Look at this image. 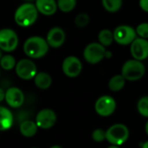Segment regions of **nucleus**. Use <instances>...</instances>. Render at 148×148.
<instances>
[{
    "mask_svg": "<svg viewBox=\"0 0 148 148\" xmlns=\"http://www.w3.org/2000/svg\"><path fill=\"white\" fill-rule=\"evenodd\" d=\"M49 44L45 39L40 36H31L23 44V51L27 56L38 59L44 56L49 51Z\"/></svg>",
    "mask_w": 148,
    "mask_h": 148,
    "instance_id": "nucleus-1",
    "label": "nucleus"
},
{
    "mask_svg": "<svg viewBox=\"0 0 148 148\" xmlns=\"http://www.w3.org/2000/svg\"><path fill=\"white\" fill-rule=\"evenodd\" d=\"M38 16V10L36 5L30 3H26L20 5L15 12V22L17 25L26 28L32 25Z\"/></svg>",
    "mask_w": 148,
    "mask_h": 148,
    "instance_id": "nucleus-2",
    "label": "nucleus"
},
{
    "mask_svg": "<svg viewBox=\"0 0 148 148\" xmlns=\"http://www.w3.org/2000/svg\"><path fill=\"white\" fill-rule=\"evenodd\" d=\"M146 72L145 65L141 61L135 59L127 61L121 69V75L124 78L130 82H135L141 79Z\"/></svg>",
    "mask_w": 148,
    "mask_h": 148,
    "instance_id": "nucleus-3",
    "label": "nucleus"
},
{
    "mask_svg": "<svg viewBox=\"0 0 148 148\" xmlns=\"http://www.w3.org/2000/svg\"><path fill=\"white\" fill-rule=\"evenodd\" d=\"M129 137V130L123 124H114L106 131V140L114 146H121Z\"/></svg>",
    "mask_w": 148,
    "mask_h": 148,
    "instance_id": "nucleus-4",
    "label": "nucleus"
},
{
    "mask_svg": "<svg viewBox=\"0 0 148 148\" xmlns=\"http://www.w3.org/2000/svg\"><path fill=\"white\" fill-rule=\"evenodd\" d=\"M106 54L107 51L103 45L100 42H91L84 49L83 57L87 62L96 64L106 56Z\"/></svg>",
    "mask_w": 148,
    "mask_h": 148,
    "instance_id": "nucleus-5",
    "label": "nucleus"
},
{
    "mask_svg": "<svg viewBox=\"0 0 148 148\" xmlns=\"http://www.w3.org/2000/svg\"><path fill=\"white\" fill-rule=\"evenodd\" d=\"M116 109L115 100L109 95H103L97 99L95 104V110L100 116L108 117L112 115Z\"/></svg>",
    "mask_w": 148,
    "mask_h": 148,
    "instance_id": "nucleus-6",
    "label": "nucleus"
},
{
    "mask_svg": "<svg viewBox=\"0 0 148 148\" xmlns=\"http://www.w3.org/2000/svg\"><path fill=\"white\" fill-rule=\"evenodd\" d=\"M136 30L128 25H120L114 31V41L121 45H128L136 39Z\"/></svg>",
    "mask_w": 148,
    "mask_h": 148,
    "instance_id": "nucleus-7",
    "label": "nucleus"
},
{
    "mask_svg": "<svg viewBox=\"0 0 148 148\" xmlns=\"http://www.w3.org/2000/svg\"><path fill=\"white\" fill-rule=\"evenodd\" d=\"M15 68L17 76L24 81L34 79L37 74L36 64L29 59L20 60Z\"/></svg>",
    "mask_w": 148,
    "mask_h": 148,
    "instance_id": "nucleus-8",
    "label": "nucleus"
},
{
    "mask_svg": "<svg viewBox=\"0 0 148 148\" xmlns=\"http://www.w3.org/2000/svg\"><path fill=\"white\" fill-rule=\"evenodd\" d=\"M18 44V37L16 32L10 29H3L0 31V48L3 51L11 52Z\"/></svg>",
    "mask_w": 148,
    "mask_h": 148,
    "instance_id": "nucleus-9",
    "label": "nucleus"
},
{
    "mask_svg": "<svg viewBox=\"0 0 148 148\" xmlns=\"http://www.w3.org/2000/svg\"><path fill=\"white\" fill-rule=\"evenodd\" d=\"M56 114L49 108H44L38 112L36 116V123L39 128L49 129L56 123Z\"/></svg>",
    "mask_w": 148,
    "mask_h": 148,
    "instance_id": "nucleus-10",
    "label": "nucleus"
},
{
    "mask_svg": "<svg viewBox=\"0 0 148 148\" xmlns=\"http://www.w3.org/2000/svg\"><path fill=\"white\" fill-rule=\"evenodd\" d=\"M62 69L65 75H67L68 77L74 78L81 74L82 69V64L79 58H77L76 56H70L63 60Z\"/></svg>",
    "mask_w": 148,
    "mask_h": 148,
    "instance_id": "nucleus-11",
    "label": "nucleus"
},
{
    "mask_svg": "<svg viewBox=\"0 0 148 148\" xmlns=\"http://www.w3.org/2000/svg\"><path fill=\"white\" fill-rule=\"evenodd\" d=\"M130 52L134 59L143 61L148 57V41L139 37L136 38L131 44Z\"/></svg>",
    "mask_w": 148,
    "mask_h": 148,
    "instance_id": "nucleus-12",
    "label": "nucleus"
},
{
    "mask_svg": "<svg viewBox=\"0 0 148 148\" xmlns=\"http://www.w3.org/2000/svg\"><path fill=\"white\" fill-rule=\"evenodd\" d=\"M5 101L10 108H20L24 102V95L23 91L16 87L9 88L5 91Z\"/></svg>",
    "mask_w": 148,
    "mask_h": 148,
    "instance_id": "nucleus-13",
    "label": "nucleus"
},
{
    "mask_svg": "<svg viewBox=\"0 0 148 148\" xmlns=\"http://www.w3.org/2000/svg\"><path fill=\"white\" fill-rule=\"evenodd\" d=\"M46 41L49 47L51 48H59L61 47L65 41V33L64 30L59 27H54L49 29L47 34Z\"/></svg>",
    "mask_w": 148,
    "mask_h": 148,
    "instance_id": "nucleus-14",
    "label": "nucleus"
},
{
    "mask_svg": "<svg viewBox=\"0 0 148 148\" xmlns=\"http://www.w3.org/2000/svg\"><path fill=\"white\" fill-rule=\"evenodd\" d=\"M36 7L39 12L45 16L54 15L58 8L55 0H36Z\"/></svg>",
    "mask_w": 148,
    "mask_h": 148,
    "instance_id": "nucleus-15",
    "label": "nucleus"
},
{
    "mask_svg": "<svg viewBox=\"0 0 148 148\" xmlns=\"http://www.w3.org/2000/svg\"><path fill=\"white\" fill-rule=\"evenodd\" d=\"M14 123L12 113L5 107L0 108V129L5 131L10 129Z\"/></svg>",
    "mask_w": 148,
    "mask_h": 148,
    "instance_id": "nucleus-16",
    "label": "nucleus"
},
{
    "mask_svg": "<svg viewBox=\"0 0 148 148\" xmlns=\"http://www.w3.org/2000/svg\"><path fill=\"white\" fill-rule=\"evenodd\" d=\"M38 128L39 127H37L36 121H33L30 120H26V121H23L20 124L19 130L23 136L30 138V137H33L36 134Z\"/></svg>",
    "mask_w": 148,
    "mask_h": 148,
    "instance_id": "nucleus-17",
    "label": "nucleus"
},
{
    "mask_svg": "<svg viewBox=\"0 0 148 148\" xmlns=\"http://www.w3.org/2000/svg\"><path fill=\"white\" fill-rule=\"evenodd\" d=\"M35 85L40 89H47L51 86L52 78L51 76L46 72H40L37 73L34 78Z\"/></svg>",
    "mask_w": 148,
    "mask_h": 148,
    "instance_id": "nucleus-18",
    "label": "nucleus"
},
{
    "mask_svg": "<svg viewBox=\"0 0 148 148\" xmlns=\"http://www.w3.org/2000/svg\"><path fill=\"white\" fill-rule=\"evenodd\" d=\"M126 84V79L122 75H116L113 76L108 82V88L113 92H118L121 90Z\"/></svg>",
    "mask_w": 148,
    "mask_h": 148,
    "instance_id": "nucleus-19",
    "label": "nucleus"
},
{
    "mask_svg": "<svg viewBox=\"0 0 148 148\" xmlns=\"http://www.w3.org/2000/svg\"><path fill=\"white\" fill-rule=\"evenodd\" d=\"M98 40L99 42L103 45L104 47H108L112 44L114 38V32H112L109 29H102L100 31L98 35Z\"/></svg>",
    "mask_w": 148,
    "mask_h": 148,
    "instance_id": "nucleus-20",
    "label": "nucleus"
},
{
    "mask_svg": "<svg viewBox=\"0 0 148 148\" xmlns=\"http://www.w3.org/2000/svg\"><path fill=\"white\" fill-rule=\"evenodd\" d=\"M101 3L105 10L112 13L118 11L122 5V0H101Z\"/></svg>",
    "mask_w": 148,
    "mask_h": 148,
    "instance_id": "nucleus-21",
    "label": "nucleus"
},
{
    "mask_svg": "<svg viewBox=\"0 0 148 148\" xmlns=\"http://www.w3.org/2000/svg\"><path fill=\"white\" fill-rule=\"evenodd\" d=\"M0 63H1L2 69H3L4 70H11L16 65V59L11 55H5L2 56Z\"/></svg>",
    "mask_w": 148,
    "mask_h": 148,
    "instance_id": "nucleus-22",
    "label": "nucleus"
},
{
    "mask_svg": "<svg viewBox=\"0 0 148 148\" xmlns=\"http://www.w3.org/2000/svg\"><path fill=\"white\" fill-rule=\"evenodd\" d=\"M76 0H57V6L62 12H69L75 7Z\"/></svg>",
    "mask_w": 148,
    "mask_h": 148,
    "instance_id": "nucleus-23",
    "label": "nucleus"
},
{
    "mask_svg": "<svg viewBox=\"0 0 148 148\" xmlns=\"http://www.w3.org/2000/svg\"><path fill=\"white\" fill-rule=\"evenodd\" d=\"M137 109L140 115L148 118V96L141 97L137 103Z\"/></svg>",
    "mask_w": 148,
    "mask_h": 148,
    "instance_id": "nucleus-24",
    "label": "nucleus"
},
{
    "mask_svg": "<svg viewBox=\"0 0 148 148\" xmlns=\"http://www.w3.org/2000/svg\"><path fill=\"white\" fill-rule=\"evenodd\" d=\"M88 22H89V16L86 13H80V14H78L75 16V23L79 28L86 27L88 24Z\"/></svg>",
    "mask_w": 148,
    "mask_h": 148,
    "instance_id": "nucleus-25",
    "label": "nucleus"
},
{
    "mask_svg": "<svg viewBox=\"0 0 148 148\" xmlns=\"http://www.w3.org/2000/svg\"><path fill=\"white\" fill-rule=\"evenodd\" d=\"M92 139L95 142H98V143L104 141V140H106V131H104L103 129H101V128L95 129L92 133Z\"/></svg>",
    "mask_w": 148,
    "mask_h": 148,
    "instance_id": "nucleus-26",
    "label": "nucleus"
},
{
    "mask_svg": "<svg viewBox=\"0 0 148 148\" xmlns=\"http://www.w3.org/2000/svg\"><path fill=\"white\" fill-rule=\"evenodd\" d=\"M136 33L144 39H147L148 38V23H140L137 26L136 28Z\"/></svg>",
    "mask_w": 148,
    "mask_h": 148,
    "instance_id": "nucleus-27",
    "label": "nucleus"
},
{
    "mask_svg": "<svg viewBox=\"0 0 148 148\" xmlns=\"http://www.w3.org/2000/svg\"><path fill=\"white\" fill-rule=\"evenodd\" d=\"M140 6L144 11L148 13V0H140Z\"/></svg>",
    "mask_w": 148,
    "mask_h": 148,
    "instance_id": "nucleus-28",
    "label": "nucleus"
},
{
    "mask_svg": "<svg viewBox=\"0 0 148 148\" xmlns=\"http://www.w3.org/2000/svg\"><path fill=\"white\" fill-rule=\"evenodd\" d=\"M3 100H5V92L3 91V88L0 89V101H3Z\"/></svg>",
    "mask_w": 148,
    "mask_h": 148,
    "instance_id": "nucleus-29",
    "label": "nucleus"
},
{
    "mask_svg": "<svg viewBox=\"0 0 148 148\" xmlns=\"http://www.w3.org/2000/svg\"><path fill=\"white\" fill-rule=\"evenodd\" d=\"M145 130H146V133H147V134L148 135V121H147L146 125H145Z\"/></svg>",
    "mask_w": 148,
    "mask_h": 148,
    "instance_id": "nucleus-30",
    "label": "nucleus"
},
{
    "mask_svg": "<svg viewBox=\"0 0 148 148\" xmlns=\"http://www.w3.org/2000/svg\"><path fill=\"white\" fill-rule=\"evenodd\" d=\"M142 148H148V141H146L143 146H142Z\"/></svg>",
    "mask_w": 148,
    "mask_h": 148,
    "instance_id": "nucleus-31",
    "label": "nucleus"
},
{
    "mask_svg": "<svg viewBox=\"0 0 148 148\" xmlns=\"http://www.w3.org/2000/svg\"><path fill=\"white\" fill-rule=\"evenodd\" d=\"M49 148H62V147L58 146V145H55V146H52L51 147H49Z\"/></svg>",
    "mask_w": 148,
    "mask_h": 148,
    "instance_id": "nucleus-32",
    "label": "nucleus"
},
{
    "mask_svg": "<svg viewBox=\"0 0 148 148\" xmlns=\"http://www.w3.org/2000/svg\"><path fill=\"white\" fill-rule=\"evenodd\" d=\"M108 148H120L118 146H114V145H111L110 147H108Z\"/></svg>",
    "mask_w": 148,
    "mask_h": 148,
    "instance_id": "nucleus-33",
    "label": "nucleus"
},
{
    "mask_svg": "<svg viewBox=\"0 0 148 148\" xmlns=\"http://www.w3.org/2000/svg\"><path fill=\"white\" fill-rule=\"evenodd\" d=\"M24 1H27V2H31V1H34V0H24Z\"/></svg>",
    "mask_w": 148,
    "mask_h": 148,
    "instance_id": "nucleus-34",
    "label": "nucleus"
},
{
    "mask_svg": "<svg viewBox=\"0 0 148 148\" xmlns=\"http://www.w3.org/2000/svg\"><path fill=\"white\" fill-rule=\"evenodd\" d=\"M32 148H36V147H32Z\"/></svg>",
    "mask_w": 148,
    "mask_h": 148,
    "instance_id": "nucleus-35",
    "label": "nucleus"
}]
</instances>
